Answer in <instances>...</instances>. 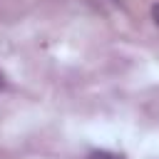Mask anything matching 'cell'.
<instances>
[{"instance_id":"obj_1","label":"cell","mask_w":159,"mask_h":159,"mask_svg":"<svg viewBox=\"0 0 159 159\" xmlns=\"http://www.w3.org/2000/svg\"><path fill=\"white\" fill-rule=\"evenodd\" d=\"M87 159H124V157H119V154H114V152H104V149H99V152H92Z\"/></svg>"},{"instance_id":"obj_2","label":"cell","mask_w":159,"mask_h":159,"mask_svg":"<svg viewBox=\"0 0 159 159\" xmlns=\"http://www.w3.org/2000/svg\"><path fill=\"white\" fill-rule=\"evenodd\" d=\"M152 17H154V22L159 25V2H157V5L152 7Z\"/></svg>"}]
</instances>
